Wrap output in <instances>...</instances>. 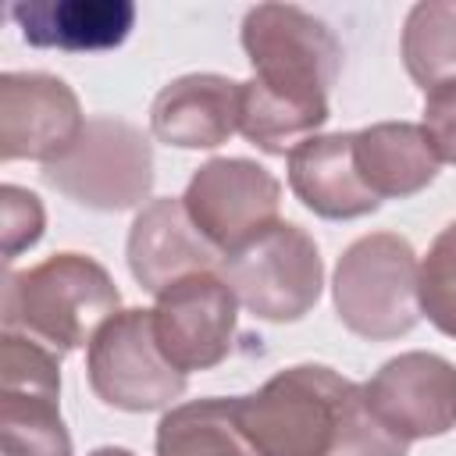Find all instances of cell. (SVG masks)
I'll return each mask as SVG.
<instances>
[{"label":"cell","instance_id":"44dd1931","mask_svg":"<svg viewBox=\"0 0 456 456\" xmlns=\"http://www.w3.org/2000/svg\"><path fill=\"white\" fill-rule=\"evenodd\" d=\"M420 317L456 338V221H449L420 260Z\"/></svg>","mask_w":456,"mask_h":456},{"label":"cell","instance_id":"5bb4252c","mask_svg":"<svg viewBox=\"0 0 456 456\" xmlns=\"http://www.w3.org/2000/svg\"><path fill=\"white\" fill-rule=\"evenodd\" d=\"M289 189L324 221H356L381 207L356 167L353 132H324L299 142L289 153Z\"/></svg>","mask_w":456,"mask_h":456},{"label":"cell","instance_id":"ffe728a7","mask_svg":"<svg viewBox=\"0 0 456 456\" xmlns=\"http://www.w3.org/2000/svg\"><path fill=\"white\" fill-rule=\"evenodd\" d=\"M61 395L0 388V452L4 456H75L57 406Z\"/></svg>","mask_w":456,"mask_h":456},{"label":"cell","instance_id":"9c48e42d","mask_svg":"<svg viewBox=\"0 0 456 456\" xmlns=\"http://www.w3.org/2000/svg\"><path fill=\"white\" fill-rule=\"evenodd\" d=\"M239 331V299L221 278V271H200L153 303V335L160 353L182 370H210L228 360Z\"/></svg>","mask_w":456,"mask_h":456},{"label":"cell","instance_id":"9a60e30c","mask_svg":"<svg viewBox=\"0 0 456 456\" xmlns=\"http://www.w3.org/2000/svg\"><path fill=\"white\" fill-rule=\"evenodd\" d=\"M11 18L21 39L39 50L93 53L114 50L135 25L132 0H18Z\"/></svg>","mask_w":456,"mask_h":456},{"label":"cell","instance_id":"d6986e66","mask_svg":"<svg viewBox=\"0 0 456 456\" xmlns=\"http://www.w3.org/2000/svg\"><path fill=\"white\" fill-rule=\"evenodd\" d=\"M403 68L428 93L456 82V0H420L403 25Z\"/></svg>","mask_w":456,"mask_h":456},{"label":"cell","instance_id":"5b68a950","mask_svg":"<svg viewBox=\"0 0 456 456\" xmlns=\"http://www.w3.org/2000/svg\"><path fill=\"white\" fill-rule=\"evenodd\" d=\"M221 278L239 306L271 324L303 321L324 289V260L306 228L278 221L242 249L221 256Z\"/></svg>","mask_w":456,"mask_h":456},{"label":"cell","instance_id":"8fae6325","mask_svg":"<svg viewBox=\"0 0 456 456\" xmlns=\"http://www.w3.org/2000/svg\"><path fill=\"white\" fill-rule=\"evenodd\" d=\"M370 410L406 442L438 438L456 428V363L410 349L385 360L363 385Z\"/></svg>","mask_w":456,"mask_h":456},{"label":"cell","instance_id":"4fadbf2b","mask_svg":"<svg viewBox=\"0 0 456 456\" xmlns=\"http://www.w3.org/2000/svg\"><path fill=\"white\" fill-rule=\"evenodd\" d=\"M242 82L217 71L171 78L150 103L153 139L178 150H217L239 132Z\"/></svg>","mask_w":456,"mask_h":456},{"label":"cell","instance_id":"7c38bea8","mask_svg":"<svg viewBox=\"0 0 456 456\" xmlns=\"http://www.w3.org/2000/svg\"><path fill=\"white\" fill-rule=\"evenodd\" d=\"M125 256H128V271L132 278L160 296L164 289H171L175 281L200 274V271H217L221 253L207 242V235L192 224L182 196H160L150 200L132 228H128V242H125Z\"/></svg>","mask_w":456,"mask_h":456},{"label":"cell","instance_id":"6da1fadb","mask_svg":"<svg viewBox=\"0 0 456 456\" xmlns=\"http://www.w3.org/2000/svg\"><path fill=\"white\" fill-rule=\"evenodd\" d=\"M118 310L121 292L110 271L75 249L4 278V328L32 335L61 356L89 346Z\"/></svg>","mask_w":456,"mask_h":456},{"label":"cell","instance_id":"603a6c76","mask_svg":"<svg viewBox=\"0 0 456 456\" xmlns=\"http://www.w3.org/2000/svg\"><path fill=\"white\" fill-rule=\"evenodd\" d=\"M46 232V210L43 200L32 189H21L14 182L0 185V235H4V260H18L25 249H32Z\"/></svg>","mask_w":456,"mask_h":456},{"label":"cell","instance_id":"8992f818","mask_svg":"<svg viewBox=\"0 0 456 456\" xmlns=\"http://www.w3.org/2000/svg\"><path fill=\"white\" fill-rule=\"evenodd\" d=\"M86 378L103 406L125 413L171 410L185 395L189 374H182L157 346L153 310H118L96 338L86 346Z\"/></svg>","mask_w":456,"mask_h":456},{"label":"cell","instance_id":"30bf717a","mask_svg":"<svg viewBox=\"0 0 456 456\" xmlns=\"http://www.w3.org/2000/svg\"><path fill=\"white\" fill-rule=\"evenodd\" d=\"M75 89L50 71L0 75V160H61L86 128Z\"/></svg>","mask_w":456,"mask_h":456},{"label":"cell","instance_id":"7402d4cb","mask_svg":"<svg viewBox=\"0 0 456 456\" xmlns=\"http://www.w3.org/2000/svg\"><path fill=\"white\" fill-rule=\"evenodd\" d=\"M406 452H410V442L399 438L370 410V403L363 395V385H353L328 456H406Z\"/></svg>","mask_w":456,"mask_h":456},{"label":"cell","instance_id":"e0dca14e","mask_svg":"<svg viewBox=\"0 0 456 456\" xmlns=\"http://www.w3.org/2000/svg\"><path fill=\"white\" fill-rule=\"evenodd\" d=\"M331 118V103L317 96H296L271 89L256 78L242 82V107H239V132L264 153L285 157L299 142L321 135Z\"/></svg>","mask_w":456,"mask_h":456},{"label":"cell","instance_id":"277c9868","mask_svg":"<svg viewBox=\"0 0 456 456\" xmlns=\"http://www.w3.org/2000/svg\"><path fill=\"white\" fill-rule=\"evenodd\" d=\"M46 185L89 210H132L153 192V142L150 135L110 114L86 121L75 146L43 167Z\"/></svg>","mask_w":456,"mask_h":456},{"label":"cell","instance_id":"ba28073f","mask_svg":"<svg viewBox=\"0 0 456 456\" xmlns=\"http://www.w3.org/2000/svg\"><path fill=\"white\" fill-rule=\"evenodd\" d=\"M182 203L207 242L228 256L281 221V182L249 157H210L192 171Z\"/></svg>","mask_w":456,"mask_h":456},{"label":"cell","instance_id":"ac0fdd59","mask_svg":"<svg viewBox=\"0 0 456 456\" xmlns=\"http://www.w3.org/2000/svg\"><path fill=\"white\" fill-rule=\"evenodd\" d=\"M157 456H253L239 431L235 395L175 403L157 424Z\"/></svg>","mask_w":456,"mask_h":456},{"label":"cell","instance_id":"2e32d148","mask_svg":"<svg viewBox=\"0 0 456 456\" xmlns=\"http://www.w3.org/2000/svg\"><path fill=\"white\" fill-rule=\"evenodd\" d=\"M356 167L378 200H410L438 178V153L413 121H374L353 132Z\"/></svg>","mask_w":456,"mask_h":456},{"label":"cell","instance_id":"cb8c5ba5","mask_svg":"<svg viewBox=\"0 0 456 456\" xmlns=\"http://www.w3.org/2000/svg\"><path fill=\"white\" fill-rule=\"evenodd\" d=\"M420 125H424L438 160L456 164V82H442L424 93Z\"/></svg>","mask_w":456,"mask_h":456},{"label":"cell","instance_id":"3957f363","mask_svg":"<svg viewBox=\"0 0 456 456\" xmlns=\"http://www.w3.org/2000/svg\"><path fill=\"white\" fill-rule=\"evenodd\" d=\"M420 260L410 239L395 232H370L353 239L331 274V299L338 321L367 338L392 342L420 321Z\"/></svg>","mask_w":456,"mask_h":456},{"label":"cell","instance_id":"7a4b0ae2","mask_svg":"<svg viewBox=\"0 0 456 456\" xmlns=\"http://www.w3.org/2000/svg\"><path fill=\"white\" fill-rule=\"evenodd\" d=\"M356 381L328 363H296L235 395V417L253 456H328Z\"/></svg>","mask_w":456,"mask_h":456},{"label":"cell","instance_id":"52a82bcc","mask_svg":"<svg viewBox=\"0 0 456 456\" xmlns=\"http://www.w3.org/2000/svg\"><path fill=\"white\" fill-rule=\"evenodd\" d=\"M239 43L253 64V78L296 93L328 100L342 71V43L317 14L296 4H256L246 11Z\"/></svg>","mask_w":456,"mask_h":456}]
</instances>
